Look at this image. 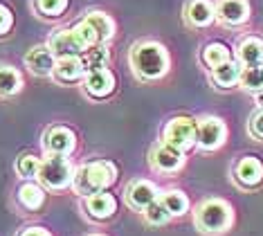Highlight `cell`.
Listing matches in <instances>:
<instances>
[{
    "label": "cell",
    "instance_id": "obj_1",
    "mask_svg": "<svg viewBox=\"0 0 263 236\" xmlns=\"http://www.w3.org/2000/svg\"><path fill=\"white\" fill-rule=\"evenodd\" d=\"M128 63L140 81H158L171 68V57L166 47L158 41H137L130 47Z\"/></svg>",
    "mask_w": 263,
    "mask_h": 236
},
{
    "label": "cell",
    "instance_id": "obj_2",
    "mask_svg": "<svg viewBox=\"0 0 263 236\" xmlns=\"http://www.w3.org/2000/svg\"><path fill=\"white\" fill-rule=\"evenodd\" d=\"M117 180V167L110 160H90L74 171L72 189L79 196H92L99 191H108V187L115 185Z\"/></svg>",
    "mask_w": 263,
    "mask_h": 236
},
{
    "label": "cell",
    "instance_id": "obj_3",
    "mask_svg": "<svg viewBox=\"0 0 263 236\" xmlns=\"http://www.w3.org/2000/svg\"><path fill=\"white\" fill-rule=\"evenodd\" d=\"M194 223L202 234H223L234 223V209L223 198H207L196 207Z\"/></svg>",
    "mask_w": 263,
    "mask_h": 236
},
{
    "label": "cell",
    "instance_id": "obj_4",
    "mask_svg": "<svg viewBox=\"0 0 263 236\" xmlns=\"http://www.w3.org/2000/svg\"><path fill=\"white\" fill-rule=\"evenodd\" d=\"M74 171L70 157H61V155H45L41 162V171H39V185L43 189H52V191H63L68 187H72L74 180Z\"/></svg>",
    "mask_w": 263,
    "mask_h": 236
},
{
    "label": "cell",
    "instance_id": "obj_5",
    "mask_svg": "<svg viewBox=\"0 0 263 236\" xmlns=\"http://www.w3.org/2000/svg\"><path fill=\"white\" fill-rule=\"evenodd\" d=\"M162 142L187 153L189 149L196 147V119L184 117V115L171 117L162 131Z\"/></svg>",
    "mask_w": 263,
    "mask_h": 236
},
{
    "label": "cell",
    "instance_id": "obj_6",
    "mask_svg": "<svg viewBox=\"0 0 263 236\" xmlns=\"http://www.w3.org/2000/svg\"><path fill=\"white\" fill-rule=\"evenodd\" d=\"M227 140V126L220 117L207 115L196 119V147L202 151H216Z\"/></svg>",
    "mask_w": 263,
    "mask_h": 236
},
{
    "label": "cell",
    "instance_id": "obj_7",
    "mask_svg": "<svg viewBox=\"0 0 263 236\" xmlns=\"http://www.w3.org/2000/svg\"><path fill=\"white\" fill-rule=\"evenodd\" d=\"M41 144H43L45 155L68 157V155H72L77 149V135L70 129H65V126H50V129L43 133Z\"/></svg>",
    "mask_w": 263,
    "mask_h": 236
},
{
    "label": "cell",
    "instance_id": "obj_8",
    "mask_svg": "<svg viewBox=\"0 0 263 236\" xmlns=\"http://www.w3.org/2000/svg\"><path fill=\"white\" fill-rule=\"evenodd\" d=\"M148 162H151L153 171L171 175V173H178L184 167V153L164 142H158L153 144L151 153H148Z\"/></svg>",
    "mask_w": 263,
    "mask_h": 236
},
{
    "label": "cell",
    "instance_id": "obj_9",
    "mask_svg": "<svg viewBox=\"0 0 263 236\" xmlns=\"http://www.w3.org/2000/svg\"><path fill=\"white\" fill-rule=\"evenodd\" d=\"M158 201H160V189L155 183H151V180L137 178L126 187V205L135 211H142V214H144V211Z\"/></svg>",
    "mask_w": 263,
    "mask_h": 236
},
{
    "label": "cell",
    "instance_id": "obj_10",
    "mask_svg": "<svg viewBox=\"0 0 263 236\" xmlns=\"http://www.w3.org/2000/svg\"><path fill=\"white\" fill-rule=\"evenodd\" d=\"M83 211L92 221H108L117 214V198L108 191H99L83 198Z\"/></svg>",
    "mask_w": 263,
    "mask_h": 236
},
{
    "label": "cell",
    "instance_id": "obj_11",
    "mask_svg": "<svg viewBox=\"0 0 263 236\" xmlns=\"http://www.w3.org/2000/svg\"><path fill=\"white\" fill-rule=\"evenodd\" d=\"M47 47L50 52L54 54L57 59H65V57H81L83 45L79 43V39L74 36L72 27H65V29H57L54 34L47 39Z\"/></svg>",
    "mask_w": 263,
    "mask_h": 236
},
{
    "label": "cell",
    "instance_id": "obj_12",
    "mask_svg": "<svg viewBox=\"0 0 263 236\" xmlns=\"http://www.w3.org/2000/svg\"><path fill=\"white\" fill-rule=\"evenodd\" d=\"M250 3L248 0H218L216 3V21L227 27H238L248 23Z\"/></svg>",
    "mask_w": 263,
    "mask_h": 236
},
{
    "label": "cell",
    "instance_id": "obj_13",
    "mask_svg": "<svg viewBox=\"0 0 263 236\" xmlns=\"http://www.w3.org/2000/svg\"><path fill=\"white\" fill-rule=\"evenodd\" d=\"M234 180L245 189H254L263 183V162L254 155H245L234 167Z\"/></svg>",
    "mask_w": 263,
    "mask_h": 236
},
{
    "label": "cell",
    "instance_id": "obj_14",
    "mask_svg": "<svg viewBox=\"0 0 263 236\" xmlns=\"http://www.w3.org/2000/svg\"><path fill=\"white\" fill-rule=\"evenodd\" d=\"M25 65L36 77H52L54 65H57V57L50 52L47 45H34L25 54Z\"/></svg>",
    "mask_w": 263,
    "mask_h": 236
},
{
    "label": "cell",
    "instance_id": "obj_15",
    "mask_svg": "<svg viewBox=\"0 0 263 236\" xmlns=\"http://www.w3.org/2000/svg\"><path fill=\"white\" fill-rule=\"evenodd\" d=\"M115 86H117V79L115 75L106 68V70H99V72H90L83 79V90L92 97V99H106L115 93Z\"/></svg>",
    "mask_w": 263,
    "mask_h": 236
},
{
    "label": "cell",
    "instance_id": "obj_16",
    "mask_svg": "<svg viewBox=\"0 0 263 236\" xmlns=\"http://www.w3.org/2000/svg\"><path fill=\"white\" fill-rule=\"evenodd\" d=\"M184 18L191 27H209L216 21V5L212 0H189Z\"/></svg>",
    "mask_w": 263,
    "mask_h": 236
},
{
    "label": "cell",
    "instance_id": "obj_17",
    "mask_svg": "<svg viewBox=\"0 0 263 236\" xmlns=\"http://www.w3.org/2000/svg\"><path fill=\"white\" fill-rule=\"evenodd\" d=\"M236 61L243 68L263 65V39H259V36H245L236 47Z\"/></svg>",
    "mask_w": 263,
    "mask_h": 236
},
{
    "label": "cell",
    "instance_id": "obj_18",
    "mask_svg": "<svg viewBox=\"0 0 263 236\" xmlns=\"http://www.w3.org/2000/svg\"><path fill=\"white\" fill-rule=\"evenodd\" d=\"M52 77L61 83H74L86 79V70H83V63L79 57H65V59H57Z\"/></svg>",
    "mask_w": 263,
    "mask_h": 236
},
{
    "label": "cell",
    "instance_id": "obj_19",
    "mask_svg": "<svg viewBox=\"0 0 263 236\" xmlns=\"http://www.w3.org/2000/svg\"><path fill=\"white\" fill-rule=\"evenodd\" d=\"M83 21L95 29L99 45H106L112 36H115V21H112L106 11H88V14L83 16Z\"/></svg>",
    "mask_w": 263,
    "mask_h": 236
},
{
    "label": "cell",
    "instance_id": "obj_20",
    "mask_svg": "<svg viewBox=\"0 0 263 236\" xmlns=\"http://www.w3.org/2000/svg\"><path fill=\"white\" fill-rule=\"evenodd\" d=\"M241 72H243V65L232 59V61H227L212 70V81L216 83L218 88H232L241 81Z\"/></svg>",
    "mask_w": 263,
    "mask_h": 236
},
{
    "label": "cell",
    "instance_id": "obj_21",
    "mask_svg": "<svg viewBox=\"0 0 263 236\" xmlns=\"http://www.w3.org/2000/svg\"><path fill=\"white\" fill-rule=\"evenodd\" d=\"M81 63H83V70L86 75L90 72H99V70H106L110 63V52L106 50V45H95V47H88L86 52L81 54Z\"/></svg>",
    "mask_w": 263,
    "mask_h": 236
},
{
    "label": "cell",
    "instance_id": "obj_22",
    "mask_svg": "<svg viewBox=\"0 0 263 236\" xmlns=\"http://www.w3.org/2000/svg\"><path fill=\"white\" fill-rule=\"evenodd\" d=\"M18 203L29 211H36L43 207V203H45V189L36 180H29V183H25L18 189Z\"/></svg>",
    "mask_w": 263,
    "mask_h": 236
},
{
    "label": "cell",
    "instance_id": "obj_23",
    "mask_svg": "<svg viewBox=\"0 0 263 236\" xmlns=\"http://www.w3.org/2000/svg\"><path fill=\"white\" fill-rule=\"evenodd\" d=\"M160 203L166 207V211L171 214V219H180L189 211V198L187 193L180 191V189H169L164 193H160Z\"/></svg>",
    "mask_w": 263,
    "mask_h": 236
},
{
    "label": "cell",
    "instance_id": "obj_24",
    "mask_svg": "<svg viewBox=\"0 0 263 236\" xmlns=\"http://www.w3.org/2000/svg\"><path fill=\"white\" fill-rule=\"evenodd\" d=\"M23 90V75L11 65L0 63V97H14Z\"/></svg>",
    "mask_w": 263,
    "mask_h": 236
},
{
    "label": "cell",
    "instance_id": "obj_25",
    "mask_svg": "<svg viewBox=\"0 0 263 236\" xmlns=\"http://www.w3.org/2000/svg\"><path fill=\"white\" fill-rule=\"evenodd\" d=\"M200 59H202V63H205L209 70H214V68H218V65L232 61V52H230V47H227L225 43H209V45L202 47Z\"/></svg>",
    "mask_w": 263,
    "mask_h": 236
},
{
    "label": "cell",
    "instance_id": "obj_26",
    "mask_svg": "<svg viewBox=\"0 0 263 236\" xmlns=\"http://www.w3.org/2000/svg\"><path fill=\"white\" fill-rule=\"evenodd\" d=\"M41 162H43V157H39L34 153H25V155L18 157V162H16V171H18V175L25 180H39Z\"/></svg>",
    "mask_w": 263,
    "mask_h": 236
},
{
    "label": "cell",
    "instance_id": "obj_27",
    "mask_svg": "<svg viewBox=\"0 0 263 236\" xmlns=\"http://www.w3.org/2000/svg\"><path fill=\"white\" fill-rule=\"evenodd\" d=\"M241 88L250 93H261L263 90V65H252V68H243L241 72Z\"/></svg>",
    "mask_w": 263,
    "mask_h": 236
},
{
    "label": "cell",
    "instance_id": "obj_28",
    "mask_svg": "<svg viewBox=\"0 0 263 236\" xmlns=\"http://www.w3.org/2000/svg\"><path fill=\"white\" fill-rule=\"evenodd\" d=\"M36 5V11L41 16H47V18H57L61 16L65 9H68L70 0H34Z\"/></svg>",
    "mask_w": 263,
    "mask_h": 236
},
{
    "label": "cell",
    "instance_id": "obj_29",
    "mask_svg": "<svg viewBox=\"0 0 263 236\" xmlns=\"http://www.w3.org/2000/svg\"><path fill=\"white\" fill-rule=\"evenodd\" d=\"M72 32H74V36L79 39V43L83 45V50H88V47H95V45H99V41H97V34H95V29L88 25L86 21H81L79 23H74L72 25Z\"/></svg>",
    "mask_w": 263,
    "mask_h": 236
},
{
    "label": "cell",
    "instance_id": "obj_30",
    "mask_svg": "<svg viewBox=\"0 0 263 236\" xmlns=\"http://www.w3.org/2000/svg\"><path fill=\"white\" fill-rule=\"evenodd\" d=\"M144 219H146V223L148 225H155V227H160V225H166V223L171 221V214L166 211V207L162 203H153L151 207H148L146 211H144Z\"/></svg>",
    "mask_w": 263,
    "mask_h": 236
},
{
    "label": "cell",
    "instance_id": "obj_31",
    "mask_svg": "<svg viewBox=\"0 0 263 236\" xmlns=\"http://www.w3.org/2000/svg\"><path fill=\"white\" fill-rule=\"evenodd\" d=\"M248 131L252 137H256V140H263V111H256L252 117H250Z\"/></svg>",
    "mask_w": 263,
    "mask_h": 236
},
{
    "label": "cell",
    "instance_id": "obj_32",
    "mask_svg": "<svg viewBox=\"0 0 263 236\" xmlns=\"http://www.w3.org/2000/svg\"><path fill=\"white\" fill-rule=\"evenodd\" d=\"M14 25V14H11L9 7H5V5H0V36H5Z\"/></svg>",
    "mask_w": 263,
    "mask_h": 236
},
{
    "label": "cell",
    "instance_id": "obj_33",
    "mask_svg": "<svg viewBox=\"0 0 263 236\" xmlns=\"http://www.w3.org/2000/svg\"><path fill=\"white\" fill-rule=\"evenodd\" d=\"M18 236H52L50 232H47L45 227H41V225H32V227H25Z\"/></svg>",
    "mask_w": 263,
    "mask_h": 236
},
{
    "label": "cell",
    "instance_id": "obj_34",
    "mask_svg": "<svg viewBox=\"0 0 263 236\" xmlns=\"http://www.w3.org/2000/svg\"><path fill=\"white\" fill-rule=\"evenodd\" d=\"M256 104H259L261 111H263V90H261V93H256Z\"/></svg>",
    "mask_w": 263,
    "mask_h": 236
},
{
    "label": "cell",
    "instance_id": "obj_35",
    "mask_svg": "<svg viewBox=\"0 0 263 236\" xmlns=\"http://www.w3.org/2000/svg\"><path fill=\"white\" fill-rule=\"evenodd\" d=\"M88 236H104V234H88Z\"/></svg>",
    "mask_w": 263,
    "mask_h": 236
}]
</instances>
